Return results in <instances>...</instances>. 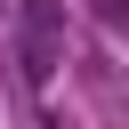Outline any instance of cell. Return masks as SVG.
Returning <instances> with one entry per match:
<instances>
[{
  "label": "cell",
  "instance_id": "7a4b0ae2",
  "mask_svg": "<svg viewBox=\"0 0 129 129\" xmlns=\"http://www.w3.org/2000/svg\"><path fill=\"white\" fill-rule=\"evenodd\" d=\"M48 73H56V48H48V40H24V81L48 89Z\"/></svg>",
  "mask_w": 129,
  "mask_h": 129
},
{
  "label": "cell",
  "instance_id": "6da1fadb",
  "mask_svg": "<svg viewBox=\"0 0 129 129\" xmlns=\"http://www.w3.org/2000/svg\"><path fill=\"white\" fill-rule=\"evenodd\" d=\"M24 40L64 48V8H56V0H24Z\"/></svg>",
  "mask_w": 129,
  "mask_h": 129
},
{
  "label": "cell",
  "instance_id": "3957f363",
  "mask_svg": "<svg viewBox=\"0 0 129 129\" xmlns=\"http://www.w3.org/2000/svg\"><path fill=\"white\" fill-rule=\"evenodd\" d=\"M97 24L105 32H129V0H97Z\"/></svg>",
  "mask_w": 129,
  "mask_h": 129
}]
</instances>
